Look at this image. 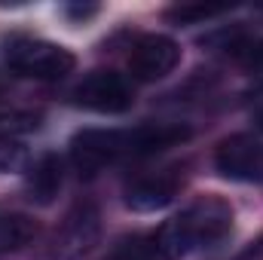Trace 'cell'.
Masks as SVG:
<instances>
[{"label": "cell", "mask_w": 263, "mask_h": 260, "mask_svg": "<svg viewBox=\"0 0 263 260\" xmlns=\"http://www.w3.org/2000/svg\"><path fill=\"white\" fill-rule=\"evenodd\" d=\"M190 138L187 126H138V129H83L70 141V162L80 175H98L126 156H150Z\"/></svg>", "instance_id": "obj_1"}, {"label": "cell", "mask_w": 263, "mask_h": 260, "mask_svg": "<svg viewBox=\"0 0 263 260\" xmlns=\"http://www.w3.org/2000/svg\"><path fill=\"white\" fill-rule=\"evenodd\" d=\"M233 230V208L230 202L217 199V196H205L193 202L187 211H181L178 217H172L159 236H156V248L165 260H178L190 251H196L202 245L220 242L227 233Z\"/></svg>", "instance_id": "obj_2"}, {"label": "cell", "mask_w": 263, "mask_h": 260, "mask_svg": "<svg viewBox=\"0 0 263 260\" xmlns=\"http://www.w3.org/2000/svg\"><path fill=\"white\" fill-rule=\"evenodd\" d=\"M6 65L18 77H34V80H62L73 70L77 59L73 52L37 37H15L6 46Z\"/></svg>", "instance_id": "obj_3"}, {"label": "cell", "mask_w": 263, "mask_h": 260, "mask_svg": "<svg viewBox=\"0 0 263 260\" xmlns=\"http://www.w3.org/2000/svg\"><path fill=\"white\" fill-rule=\"evenodd\" d=\"M73 101L95 114H123L132 107V86L114 70H92L73 86Z\"/></svg>", "instance_id": "obj_4"}, {"label": "cell", "mask_w": 263, "mask_h": 260, "mask_svg": "<svg viewBox=\"0 0 263 260\" xmlns=\"http://www.w3.org/2000/svg\"><path fill=\"white\" fill-rule=\"evenodd\" d=\"M98 233H101V220H98L95 205H89V202L73 205V208L67 211V217L62 220V227L55 230V236H52L49 260L83 257V254L98 242Z\"/></svg>", "instance_id": "obj_5"}, {"label": "cell", "mask_w": 263, "mask_h": 260, "mask_svg": "<svg viewBox=\"0 0 263 260\" xmlns=\"http://www.w3.org/2000/svg\"><path fill=\"white\" fill-rule=\"evenodd\" d=\"M214 165L230 181L257 184L263 181V144L254 135H230L217 144Z\"/></svg>", "instance_id": "obj_6"}, {"label": "cell", "mask_w": 263, "mask_h": 260, "mask_svg": "<svg viewBox=\"0 0 263 260\" xmlns=\"http://www.w3.org/2000/svg\"><path fill=\"white\" fill-rule=\"evenodd\" d=\"M178 65H181V46L165 34H144L129 52V70L141 83L162 80Z\"/></svg>", "instance_id": "obj_7"}, {"label": "cell", "mask_w": 263, "mask_h": 260, "mask_svg": "<svg viewBox=\"0 0 263 260\" xmlns=\"http://www.w3.org/2000/svg\"><path fill=\"white\" fill-rule=\"evenodd\" d=\"M62 181H65V165H62V159H59L55 153H43V156L31 165V172H28V184H25L28 199L37 202V205H49V202L59 196V190H62Z\"/></svg>", "instance_id": "obj_8"}, {"label": "cell", "mask_w": 263, "mask_h": 260, "mask_svg": "<svg viewBox=\"0 0 263 260\" xmlns=\"http://www.w3.org/2000/svg\"><path fill=\"white\" fill-rule=\"evenodd\" d=\"M175 193H178V181L168 175L141 178L126 190V205L135 211H159L175 199Z\"/></svg>", "instance_id": "obj_9"}, {"label": "cell", "mask_w": 263, "mask_h": 260, "mask_svg": "<svg viewBox=\"0 0 263 260\" xmlns=\"http://www.w3.org/2000/svg\"><path fill=\"white\" fill-rule=\"evenodd\" d=\"M37 239V220L28 214H6L0 217V254L18 251Z\"/></svg>", "instance_id": "obj_10"}, {"label": "cell", "mask_w": 263, "mask_h": 260, "mask_svg": "<svg viewBox=\"0 0 263 260\" xmlns=\"http://www.w3.org/2000/svg\"><path fill=\"white\" fill-rule=\"evenodd\" d=\"M104 260H162V254L156 248V239L132 236V239H120Z\"/></svg>", "instance_id": "obj_11"}, {"label": "cell", "mask_w": 263, "mask_h": 260, "mask_svg": "<svg viewBox=\"0 0 263 260\" xmlns=\"http://www.w3.org/2000/svg\"><path fill=\"white\" fill-rule=\"evenodd\" d=\"M223 9H227V6H208V3H181V6H172V9L165 12V18L187 25V22H196V18L217 15V12H223Z\"/></svg>", "instance_id": "obj_12"}, {"label": "cell", "mask_w": 263, "mask_h": 260, "mask_svg": "<svg viewBox=\"0 0 263 260\" xmlns=\"http://www.w3.org/2000/svg\"><path fill=\"white\" fill-rule=\"evenodd\" d=\"M28 162V153L18 141H0V175L6 172H22Z\"/></svg>", "instance_id": "obj_13"}, {"label": "cell", "mask_w": 263, "mask_h": 260, "mask_svg": "<svg viewBox=\"0 0 263 260\" xmlns=\"http://www.w3.org/2000/svg\"><path fill=\"white\" fill-rule=\"evenodd\" d=\"M67 12H70V15H77V18H89V15H95V12H98V6H67Z\"/></svg>", "instance_id": "obj_14"}, {"label": "cell", "mask_w": 263, "mask_h": 260, "mask_svg": "<svg viewBox=\"0 0 263 260\" xmlns=\"http://www.w3.org/2000/svg\"><path fill=\"white\" fill-rule=\"evenodd\" d=\"M257 123H260V129H263V110H260V117H257Z\"/></svg>", "instance_id": "obj_15"}]
</instances>
